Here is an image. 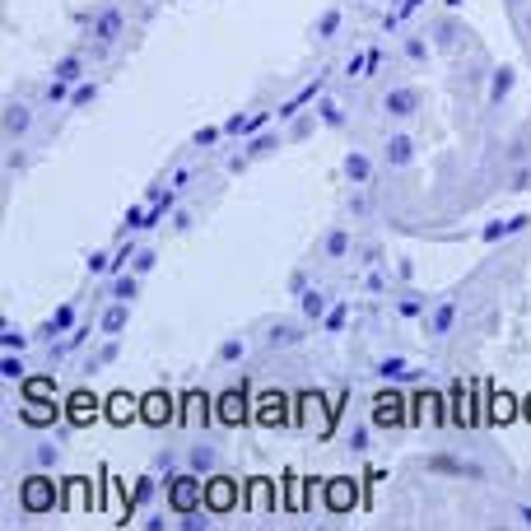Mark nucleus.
Segmentation results:
<instances>
[{"instance_id": "obj_1", "label": "nucleus", "mask_w": 531, "mask_h": 531, "mask_svg": "<svg viewBox=\"0 0 531 531\" xmlns=\"http://www.w3.org/2000/svg\"><path fill=\"white\" fill-rule=\"evenodd\" d=\"M201 504H205L201 471H191V476H173V485H168V508H173V513H196Z\"/></svg>"}, {"instance_id": "obj_2", "label": "nucleus", "mask_w": 531, "mask_h": 531, "mask_svg": "<svg viewBox=\"0 0 531 531\" xmlns=\"http://www.w3.org/2000/svg\"><path fill=\"white\" fill-rule=\"evenodd\" d=\"M19 504H24L28 513H52L61 499H56V485L47 476H28L24 485H19Z\"/></svg>"}, {"instance_id": "obj_3", "label": "nucleus", "mask_w": 531, "mask_h": 531, "mask_svg": "<svg viewBox=\"0 0 531 531\" xmlns=\"http://www.w3.org/2000/svg\"><path fill=\"white\" fill-rule=\"evenodd\" d=\"M406 396L401 392H378L373 396V424H382V429H392V424H406Z\"/></svg>"}, {"instance_id": "obj_4", "label": "nucleus", "mask_w": 531, "mask_h": 531, "mask_svg": "<svg viewBox=\"0 0 531 531\" xmlns=\"http://www.w3.org/2000/svg\"><path fill=\"white\" fill-rule=\"evenodd\" d=\"M233 504H238V480H229V476L205 480V508H210V513H229Z\"/></svg>"}, {"instance_id": "obj_5", "label": "nucleus", "mask_w": 531, "mask_h": 531, "mask_svg": "<svg viewBox=\"0 0 531 531\" xmlns=\"http://www.w3.org/2000/svg\"><path fill=\"white\" fill-rule=\"evenodd\" d=\"M103 401H98L94 392H70L66 396V424H75V429H84V424H94L98 415H103Z\"/></svg>"}, {"instance_id": "obj_6", "label": "nucleus", "mask_w": 531, "mask_h": 531, "mask_svg": "<svg viewBox=\"0 0 531 531\" xmlns=\"http://www.w3.org/2000/svg\"><path fill=\"white\" fill-rule=\"evenodd\" d=\"M61 415H66V410H61V406H47L42 396H28L24 406H19V420L33 424V429H52V424L61 420Z\"/></svg>"}, {"instance_id": "obj_7", "label": "nucleus", "mask_w": 531, "mask_h": 531, "mask_svg": "<svg viewBox=\"0 0 531 531\" xmlns=\"http://www.w3.org/2000/svg\"><path fill=\"white\" fill-rule=\"evenodd\" d=\"M215 420L219 424H247V392L243 387H233L215 401Z\"/></svg>"}, {"instance_id": "obj_8", "label": "nucleus", "mask_w": 531, "mask_h": 531, "mask_svg": "<svg viewBox=\"0 0 531 531\" xmlns=\"http://www.w3.org/2000/svg\"><path fill=\"white\" fill-rule=\"evenodd\" d=\"M103 415H108L112 424H131V420H140V396H131V392H112L108 401H103Z\"/></svg>"}, {"instance_id": "obj_9", "label": "nucleus", "mask_w": 531, "mask_h": 531, "mask_svg": "<svg viewBox=\"0 0 531 531\" xmlns=\"http://www.w3.org/2000/svg\"><path fill=\"white\" fill-rule=\"evenodd\" d=\"M140 420H145V424H168V420H173V396H168V392L140 396Z\"/></svg>"}, {"instance_id": "obj_10", "label": "nucleus", "mask_w": 531, "mask_h": 531, "mask_svg": "<svg viewBox=\"0 0 531 531\" xmlns=\"http://www.w3.org/2000/svg\"><path fill=\"white\" fill-rule=\"evenodd\" d=\"M354 504H359V490H354V480L350 476L331 480V485H327V508H331V513H350Z\"/></svg>"}, {"instance_id": "obj_11", "label": "nucleus", "mask_w": 531, "mask_h": 531, "mask_svg": "<svg viewBox=\"0 0 531 531\" xmlns=\"http://www.w3.org/2000/svg\"><path fill=\"white\" fill-rule=\"evenodd\" d=\"M382 108L392 112V117H410V112L420 108V94L415 89H392V94L382 98Z\"/></svg>"}, {"instance_id": "obj_12", "label": "nucleus", "mask_w": 531, "mask_h": 531, "mask_svg": "<svg viewBox=\"0 0 531 531\" xmlns=\"http://www.w3.org/2000/svg\"><path fill=\"white\" fill-rule=\"evenodd\" d=\"M429 471H443V476H471V480H480V466L457 462V457H429Z\"/></svg>"}, {"instance_id": "obj_13", "label": "nucleus", "mask_w": 531, "mask_h": 531, "mask_svg": "<svg viewBox=\"0 0 531 531\" xmlns=\"http://www.w3.org/2000/svg\"><path fill=\"white\" fill-rule=\"evenodd\" d=\"M410 159H415V140H410V136H392V140H387V164L406 168Z\"/></svg>"}, {"instance_id": "obj_14", "label": "nucleus", "mask_w": 531, "mask_h": 531, "mask_svg": "<svg viewBox=\"0 0 531 531\" xmlns=\"http://www.w3.org/2000/svg\"><path fill=\"white\" fill-rule=\"evenodd\" d=\"M28 122H33V112H28L24 103H10V108H5V136H24Z\"/></svg>"}, {"instance_id": "obj_15", "label": "nucleus", "mask_w": 531, "mask_h": 531, "mask_svg": "<svg viewBox=\"0 0 531 531\" xmlns=\"http://www.w3.org/2000/svg\"><path fill=\"white\" fill-rule=\"evenodd\" d=\"M317 94H322V80H313V84H308V89H299V94H294V98H289V103H285V108H280V117H294V112H303V108H308V103H313Z\"/></svg>"}, {"instance_id": "obj_16", "label": "nucleus", "mask_w": 531, "mask_h": 531, "mask_svg": "<svg viewBox=\"0 0 531 531\" xmlns=\"http://www.w3.org/2000/svg\"><path fill=\"white\" fill-rule=\"evenodd\" d=\"M122 331H126V303L117 299L108 313H103V336H122Z\"/></svg>"}, {"instance_id": "obj_17", "label": "nucleus", "mask_w": 531, "mask_h": 531, "mask_svg": "<svg viewBox=\"0 0 531 531\" xmlns=\"http://www.w3.org/2000/svg\"><path fill=\"white\" fill-rule=\"evenodd\" d=\"M257 420L261 424H280V420H285V401H280V396H261V401H257Z\"/></svg>"}, {"instance_id": "obj_18", "label": "nucleus", "mask_w": 531, "mask_h": 531, "mask_svg": "<svg viewBox=\"0 0 531 531\" xmlns=\"http://www.w3.org/2000/svg\"><path fill=\"white\" fill-rule=\"evenodd\" d=\"M257 126H266V112H257V117H238V112H233L229 122H224V131H229V136H247V131H257Z\"/></svg>"}, {"instance_id": "obj_19", "label": "nucleus", "mask_w": 531, "mask_h": 531, "mask_svg": "<svg viewBox=\"0 0 531 531\" xmlns=\"http://www.w3.org/2000/svg\"><path fill=\"white\" fill-rule=\"evenodd\" d=\"M52 75L56 80H66V84H75L84 75V66H80V56H61V61H56L52 66Z\"/></svg>"}, {"instance_id": "obj_20", "label": "nucleus", "mask_w": 531, "mask_h": 531, "mask_svg": "<svg viewBox=\"0 0 531 531\" xmlns=\"http://www.w3.org/2000/svg\"><path fill=\"white\" fill-rule=\"evenodd\" d=\"M378 373H382V378H415V368H410L406 364V359H401V354H392V359H382V364H378Z\"/></svg>"}, {"instance_id": "obj_21", "label": "nucleus", "mask_w": 531, "mask_h": 531, "mask_svg": "<svg viewBox=\"0 0 531 531\" xmlns=\"http://www.w3.org/2000/svg\"><path fill=\"white\" fill-rule=\"evenodd\" d=\"M94 33H98V42H112L117 33H122V14H117V10H108V14H103V19L94 24Z\"/></svg>"}, {"instance_id": "obj_22", "label": "nucleus", "mask_w": 531, "mask_h": 531, "mask_svg": "<svg viewBox=\"0 0 531 531\" xmlns=\"http://www.w3.org/2000/svg\"><path fill=\"white\" fill-rule=\"evenodd\" d=\"M299 336H303V331L294 327V322H275V327L266 331V341H271V345H294Z\"/></svg>"}, {"instance_id": "obj_23", "label": "nucleus", "mask_w": 531, "mask_h": 531, "mask_svg": "<svg viewBox=\"0 0 531 531\" xmlns=\"http://www.w3.org/2000/svg\"><path fill=\"white\" fill-rule=\"evenodd\" d=\"M70 322H75V308H70V303H61V308L52 313V322L42 327V336H56V331H66Z\"/></svg>"}, {"instance_id": "obj_24", "label": "nucleus", "mask_w": 531, "mask_h": 531, "mask_svg": "<svg viewBox=\"0 0 531 531\" xmlns=\"http://www.w3.org/2000/svg\"><path fill=\"white\" fill-rule=\"evenodd\" d=\"M368 173H373V168H368L364 154H345V177H350V182H368Z\"/></svg>"}, {"instance_id": "obj_25", "label": "nucleus", "mask_w": 531, "mask_h": 531, "mask_svg": "<svg viewBox=\"0 0 531 531\" xmlns=\"http://www.w3.org/2000/svg\"><path fill=\"white\" fill-rule=\"evenodd\" d=\"M452 322H457V308H452V303H438V313H434V336H448Z\"/></svg>"}, {"instance_id": "obj_26", "label": "nucleus", "mask_w": 531, "mask_h": 531, "mask_svg": "<svg viewBox=\"0 0 531 531\" xmlns=\"http://www.w3.org/2000/svg\"><path fill=\"white\" fill-rule=\"evenodd\" d=\"M322 313H327V299H322L317 289H308V294H303V317H313V322H317Z\"/></svg>"}, {"instance_id": "obj_27", "label": "nucleus", "mask_w": 531, "mask_h": 531, "mask_svg": "<svg viewBox=\"0 0 531 531\" xmlns=\"http://www.w3.org/2000/svg\"><path fill=\"white\" fill-rule=\"evenodd\" d=\"M191 471H215V448H191Z\"/></svg>"}, {"instance_id": "obj_28", "label": "nucleus", "mask_w": 531, "mask_h": 531, "mask_svg": "<svg viewBox=\"0 0 531 531\" xmlns=\"http://www.w3.org/2000/svg\"><path fill=\"white\" fill-rule=\"evenodd\" d=\"M0 373H5V378H24V364H19V350H5V359H0Z\"/></svg>"}, {"instance_id": "obj_29", "label": "nucleus", "mask_w": 531, "mask_h": 531, "mask_svg": "<svg viewBox=\"0 0 531 531\" xmlns=\"http://www.w3.org/2000/svg\"><path fill=\"white\" fill-rule=\"evenodd\" d=\"M112 299H122V303L136 299V275H122V280L112 285Z\"/></svg>"}, {"instance_id": "obj_30", "label": "nucleus", "mask_w": 531, "mask_h": 531, "mask_svg": "<svg viewBox=\"0 0 531 531\" xmlns=\"http://www.w3.org/2000/svg\"><path fill=\"white\" fill-rule=\"evenodd\" d=\"M522 224H527V219H508V224H490V229H485V243H499V238H504V233L522 229Z\"/></svg>"}, {"instance_id": "obj_31", "label": "nucleus", "mask_w": 531, "mask_h": 531, "mask_svg": "<svg viewBox=\"0 0 531 531\" xmlns=\"http://www.w3.org/2000/svg\"><path fill=\"white\" fill-rule=\"evenodd\" d=\"M508 89H513V70H499V75H494V84H490V98L499 103V98H504Z\"/></svg>"}, {"instance_id": "obj_32", "label": "nucleus", "mask_w": 531, "mask_h": 531, "mask_svg": "<svg viewBox=\"0 0 531 531\" xmlns=\"http://www.w3.org/2000/svg\"><path fill=\"white\" fill-rule=\"evenodd\" d=\"M345 252H350V233L336 229V233L327 238V257H345Z\"/></svg>"}, {"instance_id": "obj_33", "label": "nucleus", "mask_w": 531, "mask_h": 531, "mask_svg": "<svg viewBox=\"0 0 531 531\" xmlns=\"http://www.w3.org/2000/svg\"><path fill=\"white\" fill-rule=\"evenodd\" d=\"M322 122H327V126H341V122H345L341 103H331V98H322Z\"/></svg>"}, {"instance_id": "obj_34", "label": "nucleus", "mask_w": 531, "mask_h": 531, "mask_svg": "<svg viewBox=\"0 0 531 531\" xmlns=\"http://www.w3.org/2000/svg\"><path fill=\"white\" fill-rule=\"evenodd\" d=\"M112 359H117V341H108L103 350L94 354V359H89V373H94V368H103V364H112Z\"/></svg>"}, {"instance_id": "obj_35", "label": "nucleus", "mask_w": 531, "mask_h": 531, "mask_svg": "<svg viewBox=\"0 0 531 531\" xmlns=\"http://www.w3.org/2000/svg\"><path fill=\"white\" fill-rule=\"evenodd\" d=\"M494 420H499V424L513 420V396H508V392H499V401H494Z\"/></svg>"}, {"instance_id": "obj_36", "label": "nucleus", "mask_w": 531, "mask_h": 531, "mask_svg": "<svg viewBox=\"0 0 531 531\" xmlns=\"http://www.w3.org/2000/svg\"><path fill=\"white\" fill-rule=\"evenodd\" d=\"M243 350H247L243 341H224V345H219V359H224V364H233V359H243Z\"/></svg>"}, {"instance_id": "obj_37", "label": "nucleus", "mask_w": 531, "mask_h": 531, "mask_svg": "<svg viewBox=\"0 0 531 531\" xmlns=\"http://www.w3.org/2000/svg\"><path fill=\"white\" fill-rule=\"evenodd\" d=\"M52 387H56L52 378H33V382H28V387H24V396H47V392H52Z\"/></svg>"}, {"instance_id": "obj_38", "label": "nucleus", "mask_w": 531, "mask_h": 531, "mask_svg": "<svg viewBox=\"0 0 531 531\" xmlns=\"http://www.w3.org/2000/svg\"><path fill=\"white\" fill-rule=\"evenodd\" d=\"M94 84H80V89H75V94H70V103H75V108H84V103H94Z\"/></svg>"}, {"instance_id": "obj_39", "label": "nucleus", "mask_w": 531, "mask_h": 531, "mask_svg": "<svg viewBox=\"0 0 531 531\" xmlns=\"http://www.w3.org/2000/svg\"><path fill=\"white\" fill-rule=\"evenodd\" d=\"M336 28H341V14H327V19H322V24H317V33H322V38H331V33H336Z\"/></svg>"}, {"instance_id": "obj_40", "label": "nucleus", "mask_w": 531, "mask_h": 531, "mask_svg": "<svg viewBox=\"0 0 531 531\" xmlns=\"http://www.w3.org/2000/svg\"><path fill=\"white\" fill-rule=\"evenodd\" d=\"M0 341H5V350H24V336H19L14 327H5V336H0Z\"/></svg>"}, {"instance_id": "obj_41", "label": "nucleus", "mask_w": 531, "mask_h": 531, "mask_svg": "<svg viewBox=\"0 0 531 531\" xmlns=\"http://www.w3.org/2000/svg\"><path fill=\"white\" fill-rule=\"evenodd\" d=\"M150 266H154V252H150V247H145V252H136V275H145Z\"/></svg>"}, {"instance_id": "obj_42", "label": "nucleus", "mask_w": 531, "mask_h": 531, "mask_svg": "<svg viewBox=\"0 0 531 531\" xmlns=\"http://www.w3.org/2000/svg\"><path fill=\"white\" fill-rule=\"evenodd\" d=\"M219 131H224V126H205L201 136H196V145H215V140H219Z\"/></svg>"}, {"instance_id": "obj_43", "label": "nucleus", "mask_w": 531, "mask_h": 531, "mask_svg": "<svg viewBox=\"0 0 531 531\" xmlns=\"http://www.w3.org/2000/svg\"><path fill=\"white\" fill-rule=\"evenodd\" d=\"M38 462L42 466H56V448H52V443H42V448H38Z\"/></svg>"}, {"instance_id": "obj_44", "label": "nucleus", "mask_w": 531, "mask_h": 531, "mask_svg": "<svg viewBox=\"0 0 531 531\" xmlns=\"http://www.w3.org/2000/svg\"><path fill=\"white\" fill-rule=\"evenodd\" d=\"M345 327V308H336V313L327 317V331H341Z\"/></svg>"}, {"instance_id": "obj_45", "label": "nucleus", "mask_w": 531, "mask_h": 531, "mask_svg": "<svg viewBox=\"0 0 531 531\" xmlns=\"http://www.w3.org/2000/svg\"><path fill=\"white\" fill-rule=\"evenodd\" d=\"M47 98H52V103H61V98H66V80H56L52 89H47Z\"/></svg>"}, {"instance_id": "obj_46", "label": "nucleus", "mask_w": 531, "mask_h": 531, "mask_svg": "<svg viewBox=\"0 0 531 531\" xmlns=\"http://www.w3.org/2000/svg\"><path fill=\"white\" fill-rule=\"evenodd\" d=\"M350 448H359V452L368 448V434H364V429H354V434H350Z\"/></svg>"}, {"instance_id": "obj_47", "label": "nucleus", "mask_w": 531, "mask_h": 531, "mask_svg": "<svg viewBox=\"0 0 531 531\" xmlns=\"http://www.w3.org/2000/svg\"><path fill=\"white\" fill-rule=\"evenodd\" d=\"M527 420H531V396H527Z\"/></svg>"}]
</instances>
